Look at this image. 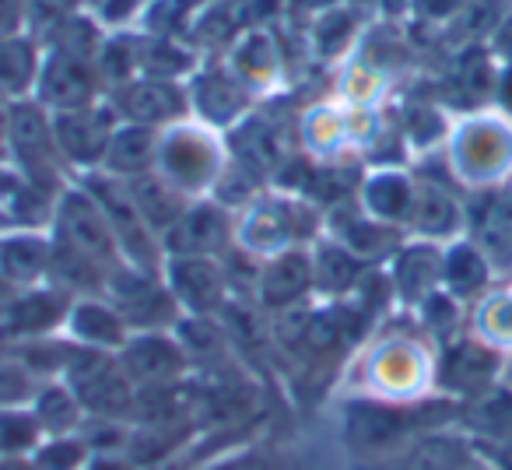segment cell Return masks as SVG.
Instances as JSON below:
<instances>
[{
	"label": "cell",
	"instance_id": "1",
	"mask_svg": "<svg viewBox=\"0 0 512 470\" xmlns=\"http://www.w3.org/2000/svg\"><path fill=\"white\" fill-rule=\"evenodd\" d=\"M460 404L442 393L425 400H372V397H341V446L351 463L379 460L414 439L439 428H453Z\"/></svg>",
	"mask_w": 512,
	"mask_h": 470
},
{
	"label": "cell",
	"instance_id": "2",
	"mask_svg": "<svg viewBox=\"0 0 512 470\" xmlns=\"http://www.w3.org/2000/svg\"><path fill=\"white\" fill-rule=\"evenodd\" d=\"M344 397L372 400H425L435 393V358L421 337L386 334L358 351L341 379Z\"/></svg>",
	"mask_w": 512,
	"mask_h": 470
},
{
	"label": "cell",
	"instance_id": "3",
	"mask_svg": "<svg viewBox=\"0 0 512 470\" xmlns=\"http://www.w3.org/2000/svg\"><path fill=\"white\" fill-rule=\"evenodd\" d=\"M323 214L316 200L292 190L256 193L235 218V250L253 260H274L288 250H302L320 239Z\"/></svg>",
	"mask_w": 512,
	"mask_h": 470
},
{
	"label": "cell",
	"instance_id": "4",
	"mask_svg": "<svg viewBox=\"0 0 512 470\" xmlns=\"http://www.w3.org/2000/svg\"><path fill=\"white\" fill-rule=\"evenodd\" d=\"M228 141L225 134L204 127L197 120L172 123L158 130L155 176L179 193L183 200H204L218 190L228 169Z\"/></svg>",
	"mask_w": 512,
	"mask_h": 470
},
{
	"label": "cell",
	"instance_id": "5",
	"mask_svg": "<svg viewBox=\"0 0 512 470\" xmlns=\"http://www.w3.org/2000/svg\"><path fill=\"white\" fill-rule=\"evenodd\" d=\"M78 183L92 193V200L102 207V214H106L116 246H120L123 264L141 267V271H148V274H162V264H165L162 239H158L148 228V221L141 218L134 197H130L127 179H116V176H109V172L95 169V172H81Z\"/></svg>",
	"mask_w": 512,
	"mask_h": 470
},
{
	"label": "cell",
	"instance_id": "6",
	"mask_svg": "<svg viewBox=\"0 0 512 470\" xmlns=\"http://www.w3.org/2000/svg\"><path fill=\"white\" fill-rule=\"evenodd\" d=\"M4 148L22 169V179L29 186H39L46 193L64 190V158L53 141V123L50 113L39 106L36 99H22L8 106V134H4Z\"/></svg>",
	"mask_w": 512,
	"mask_h": 470
},
{
	"label": "cell",
	"instance_id": "7",
	"mask_svg": "<svg viewBox=\"0 0 512 470\" xmlns=\"http://www.w3.org/2000/svg\"><path fill=\"white\" fill-rule=\"evenodd\" d=\"M449 169L460 183H498L512 169V127L498 116H467L449 134Z\"/></svg>",
	"mask_w": 512,
	"mask_h": 470
},
{
	"label": "cell",
	"instance_id": "8",
	"mask_svg": "<svg viewBox=\"0 0 512 470\" xmlns=\"http://www.w3.org/2000/svg\"><path fill=\"white\" fill-rule=\"evenodd\" d=\"M50 232L60 246L74 250L78 257L99 264L102 271H113L116 264H123L120 246L113 239V228H109L102 207L92 200V193L74 179L64 190L57 193V204H53V221Z\"/></svg>",
	"mask_w": 512,
	"mask_h": 470
},
{
	"label": "cell",
	"instance_id": "9",
	"mask_svg": "<svg viewBox=\"0 0 512 470\" xmlns=\"http://www.w3.org/2000/svg\"><path fill=\"white\" fill-rule=\"evenodd\" d=\"M102 295L120 309L134 334L137 330H176V323L183 320L176 299L165 288L162 274H148L141 267L116 264L106 274Z\"/></svg>",
	"mask_w": 512,
	"mask_h": 470
},
{
	"label": "cell",
	"instance_id": "10",
	"mask_svg": "<svg viewBox=\"0 0 512 470\" xmlns=\"http://www.w3.org/2000/svg\"><path fill=\"white\" fill-rule=\"evenodd\" d=\"M505 358L498 348L484 344L481 337H456V341L442 344L435 355V393L467 404V400L488 393L491 386L502 383Z\"/></svg>",
	"mask_w": 512,
	"mask_h": 470
},
{
	"label": "cell",
	"instance_id": "11",
	"mask_svg": "<svg viewBox=\"0 0 512 470\" xmlns=\"http://www.w3.org/2000/svg\"><path fill=\"white\" fill-rule=\"evenodd\" d=\"M116 362L137 386V393L169 390V386L190 383L193 376V362L179 344L176 330H137L116 351Z\"/></svg>",
	"mask_w": 512,
	"mask_h": 470
},
{
	"label": "cell",
	"instance_id": "12",
	"mask_svg": "<svg viewBox=\"0 0 512 470\" xmlns=\"http://www.w3.org/2000/svg\"><path fill=\"white\" fill-rule=\"evenodd\" d=\"M162 281L183 316H221L232 306V281L218 257H165Z\"/></svg>",
	"mask_w": 512,
	"mask_h": 470
},
{
	"label": "cell",
	"instance_id": "13",
	"mask_svg": "<svg viewBox=\"0 0 512 470\" xmlns=\"http://www.w3.org/2000/svg\"><path fill=\"white\" fill-rule=\"evenodd\" d=\"M102 78L92 57H78V53L50 50L39 64L36 92L32 99L46 109V113H74V109H88L102 102Z\"/></svg>",
	"mask_w": 512,
	"mask_h": 470
},
{
	"label": "cell",
	"instance_id": "14",
	"mask_svg": "<svg viewBox=\"0 0 512 470\" xmlns=\"http://www.w3.org/2000/svg\"><path fill=\"white\" fill-rule=\"evenodd\" d=\"M53 123V141L64 158L67 169L95 172L102 169V158H106L109 137L120 127V116L113 113L106 99L95 102L88 109H74V113H50Z\"/></svg>",
	"mask_w": 512,
	"mask_h": 470
},
{
	"label": "cell",
	"instance_id": "15",
	"mask_svg": "<svg viewBox=\"0 0 512 470\" xmlns=\"http://www.w3.org/2000/svg\"><path fill=\"white\" fill-rule=\"evenodd\" d=\"M165 257H225L235 246V218L214 197L190 200L162 239Z\"/></svg>",
	"mask_w": 512,
	"mask_h": 470
},
{
	"label": "cell",
	"instance_id": "16",
	"mask_svg": "<svg viewBox=\"0 0 512 470\" xmlns=\"http://www.w3.org/2000/svg\"><path fill=\"white\" fill-rule=\"evenodd\" d=\"M120 123L165 130L172 123L190 120V95L183 81H158V78H134L130 85L106 95Z\"/></svg>",
	"mask_w": 512,
	"mask_h": 470
},
{
	"label": "cell",
	"instance_id": "17",
	"mask_svg": "<svg viewBox=\"0 0 512 470\" xmlns=\"http://www.w3.org/2000/svg\"><path fill=\"white\" fill-rule=\"evenodd\" d=\"M71 295L60 292L57 285H36L15 292L4 306H0V334L11 344L25 341H43V337L64 334L67 313H71Z\"/></svg>",
	"mask_w": 512,
	"mask_h": 470
},
{
	"label": "cell",
	"instance_id": "18",
	"mask_svg": "<svg viewBox=\"0 0 512 470\" xmlns=\"http://www.w3.org/2000/svg\"><path fill=\"white\" fill-rule=\"evenodd\" d=\"M313 295L316 285H313V253H309V246L288 250L281 257L260 264L256 288H253V302L260 313L267 316L292 313L299 306H309Z\"/></svg>",
	"mask_w": 512,
	"mask_h": 470
},
{
	"label": "cell",
	"instance_id": "19",
	"mask_svg": "<svg viewBox=\"0 0 512 470\" xmlns=\"http://www.w3.org/2000/svg\"><path fill=\"white\" fill-rule=\"evenodd\" d=\"M477 460H481V456H477L474 442L453 425V428H439V432L421 435L411 446L397 449V453H390V456L351 463V470H470Z\"/></svg>",
	"mask_w": 512,
	"mask_h": 470
},
{
	"label": "cell",
	"instance_id": "20",
	"mask_svg": "<svg viewBox=\"0 0 512 470\" xmlns=\"http://www.w3.org/2000/svg\"><path fill=\"white\" fill-rule=\"evenodd\" d=\"M186 95H190V120L204 123V127L228 134L239 120L249 116V102L253 95L232 78L228 67H200L186 81Z\"/></svg>",
	"mask_w": 512,
	"mask_h": 470
},
{
	"label": "cell",
	"instance_id": "21",
	"mask_svg": "<svg viewBox=\"0 0 512 470\" xmlns=\"http://www.w3.org/2000/svg\"><path fill=\"white\" fill-rule=\"evenodd\" d=\"M53 235L50 228H4L0 232V285L25 292L50 281Z\"/></svg>",
	"mask_w": 512,
	"mask_h": 470
},
{
	"label": "cell",
	"instance_id": "22",
	"mask_svg": "<svg viewBox=\"0 0 512 470\" xmlns=\"http://www.w3.org/2000/svg\"><path fill=\"white\" fill-rule=\"evenodd\" d=\"M327 235L334 243H341L348 253H355L358 260H365V264L393 260V253L400 250V228L369 218L358 207V200L334 204V211L327 214Z\"/></svg>",
	"mask_w": 512,
	"mask_h": 470
},
{
	"label": "cell",
	"instance_id": "23",
	"mask_svg": "<svg viewBox=\"0 0 512 470\" xmlns=\"http://www.w3.org/2000/svg\"><path fill=\"white\" fill-rule=\"evenodd\" d=\"M130 323L123 313L106 299V295H85V299L71 302V313L64 323V337L78 348L102 351V355H116L123 344L130 341Z\"/></svg>",
	"mask_w": 512,
	"mask_h": 470
},
{
	"label": "cell",
	"instance_id": "24",
	"mask_svg": "<svg viewBox=\"0 0 512 470\" xmlns=\"http://www.w3.org/2000/svg\"><path fill=\"white\" fill-rule=\"evenodd\" d=\"M414 190H418V179L414 176H407L397 165H379L369 176L358 179L355 200L369 218L393 228H407L414 207Z\"/></svg>",
	"mask_w": 512,
	"mask_h": 470
},
{
	"label": "cell",
	"instance_id": "25",
	"mask_svg": "<svg viewBox=\"0 0 512 470\" xmlns=\"http://www.w3.org/2000/svg\"><path fill=\"white\" fill-rule=\"evenodd\" d=\"M442 288V246L439 243H418L400 246L390 260V292H397L400 302L421 306L432 292Z\"/></svg>",
	"mask_w": 512,
	"mask_h": 470
},
{
	"label": "cell",
	"instance_id": "26",
	"mask_svg": "<svg viewBox=\"0 0 512 470\" xmlns=\"http://www.w3.org/2000/svg\"><path fill=\"white\" fill-rule=\"evenodd\" d=\"M456 428L474 442V449H488L512 439V386L498 383L488 393L460 404Z\"/></svg>",
	"mask_w": 512,
	"mask_h": 470
},
{
	"label": "cell",
	"instance_id": "27",
	"mask_svg": "<svg viewBox=\"0 0 512 470\" xmlns=\"http://www.w3.org/2000/svg\"><path fill=\"white\" fill-rule=\"evenodd\" d=\"M407 228H411L418 239H425V243H446V239H456V232L463 228L460 197L449 193L442 183H435V179H418Z\"/></svg>",
	"mask_w": 512,
	"mask_h": 470
},
{
	"label": "cell",
	"instance_id": "28",
	"mask_svg": "<svg viewBox=\"0 0 512 470\" xmlns=\"http://www.w3.org/2000/svg\"><path fill=\"white\" fill-rule=\"evenodd\" d=\"M309 253H313L316 295H323L327 302H344L362 288L369 264L358 260L355 253H348L341 243H334L330 235H320V239L309 246Z\"/></svg>",
	"mask_w": 512,
	"mask_h": 470
},
{
	"label": "cell",
	"instance_id": "29",
	"mask_svg": "<svg viewBox=\"0 0 512 470\" xmlns=\"http://www.w3.org/2000/svg\"><path fill=\"white\" fill-rule=\"evenodd\" d=\"M228 71L249 95L271 92L281 78V53L267 32H246L228 53Z\"/></svg>",
	"mask_w": 512,
	"mask_h": 470
},
{
	"label": "cell",
	"instance_id": "30",
	"mask_svg": "<svg viewBox=\"0 0 512 470\" xmlns=\"http://www.w3.org/2000/svg\"><path fill=\"white\" fill-rule=\"evenodd\" d=\"M491 285V260L470 239H453L442 250V288L456 302L484 299Z\"/></svg>",
	"mask_w": 512,
	"mask_h": 470
},
{
	"label": "cell",
	"instance_id": "31",
	"mask_svg": "<svg viewBox=\"0 0 512 470\" xmlns=\"http://www.w3.org/2000/svg\"><path fill=\"white\" fill-rule=\"evenodd\" d=\"M158 155V130L137 127V123H120L109 137L106 158H102V172L116 179H134L144 172H155Z\"/></svg>",
	"mask_w": 512,
	"mask_h": 470
},
{
	"label": "cell",
	"instance_id": "32",
	"mask_svg": "<svg viewBox=\"0 0 512 470\" xmlns=\"http://www.w3.org/2000/svg\"><path fill=\"white\" fill-rule=\"evenodd\" d=\"M39 64H43V57H39L32 39H25V36L0 39V102H4V106L32 99Z\"/></svg>",
	"mask_w": 512,
	"mask_h": 470
},
{
	"label": "cell",
	"instance_id": "33",
	"mask_svg": "<svg viewBox=\"0 0 512 470\" xmlns=\"http://www.w3.org/2000/svg\"><path fill=\"white\" fill-rule=\"evenodd\" d=\"M29 411L36 414L43 435H74V432H81L88 421L78 393H74L64 379L39 383V390L32 393V400H29Z\"/></svg>",
	"mask_w": 512,
	"mask_h": 470
},
{
	"label": "cell",
	"instance_id": "34",
	"mask_svg": "<svg viewBox=\"0 0 512 470\" xmlns=\"http://www.w3.org/2000/svg\"><path fill=\"white\" fill-rule=\"evenodd\" d=\"M127 186H130V197H134L137 211H141V218L148 221V228L158 235V239H165V235L172 232V225L179 221V214H183L186 204H190V200L179 197L172 186H165L155 172H144V176L127 179Z\"/></svg>",
	"mask_w": 512,
	"mask_h": 470
},
{
	"label": "cell",
	"instance_id": "35",
	"mask_svg": "<svg viewBox=\"0 0 512 470\" xmlns=\"http://www.w3.org/2000/svg\"><path fill=\"white\" fill-rule=\"evenodd\" d=\"M92 463V446L85 435H46L32 453V467L36 470H88Z\"/></svg>",
	"mask_w": 512,
	"mask_h": 470
},
{
	"label": "cell",
	"instance_id": "36",
	"mask_svg": "<svg viewBox=\"0 0 512 470\" xmlns=\"http://www.w3.org/2000/svg\"><path fill=\"white\" fill-rule=\"evenodd\" d=\"M43 439V428L29 407H0V456H32Z\"/></svg>",
	"mask_w": 512,
	"mask_h": 470
},
{
	"label": "cell",
	"instance_id": "37",
	"mask_svg": "<svg viewBox=\"0 0 512 470\" xmlns=\"http://www.w3.org/2000/svg\"><path fill=\"white\" fill-rule=\"evenodd\" d=\"M474 337L491 348H512V292L484 295L474 313Z\"/></svg>",
	"mask_w": 512,
	"mask_h": 470
},
{
	"label": "cell",
	"instance_id": "38",
	"mask_svg": "<svg viewBox=\"0 0 512 470\" xmlns=\"http://www.w3.org/2000/svg\"><path fill=\"white\" fill-rule=\"evenodd\" d=\"M418 313H421V327H425L439 344H449L460 337L456 334V330H460V302H456L446 288L428 295V299L418 306Z\"/></svg>",
	"mask_w": 512,
	"mask_h": 470
},
{
	"label": "cell",
	"instance_id": "39",
	"mask_svg": "<svg viewBox=\"0 0 512 470\" xmlns=\"http://www.w3.org/2000/svg\"><path fill=\"white\" fill-rule=\"evenodd\" d=\"M39 379L11 351H0V407H29Z\"/></svg>",
	"mask_w": 512,
	"mask_h": 470
},
{
	"label": "cell",
	"instance_id": "40",
	"mask_svg": "<svg viewBox=\"0 0 512 470\" xmlns=\"http://www.w3.org/2000/svg\"><path fill=\"white\" fill-rule=\"evenodd\" d=\"M351 39H355V18H351V11H344V8L327 11L313 29V43H316V53H320V57H341V53L348 50Z\"/></svg>",
	"mask_w": 512,
	"mask_h": 470
},
{
	"label": "cell",
	"instance_id": "41",
	"mask_svg": "<svg viewBox=\"0 0 512 470\" xmlns=\"http://www.w3.org/2000/svg\"><path fill=\"white\" fill-rule=\"evenodd\" d=\"M446 134V120H442L435 109H414L407 116V137L414 141V148H428L432 141Z\"/></svg>",
	"mask_w": 512,
	"mask_h": 470
},
{
	"label": "cell",
	"instance_id": "42",
	"mask_svg": "<svg viewBox=\"0 0 512 470\" xmlns=\"http://www.w3.org/2000/svg\"><path fill=\"white\" fill-rule=\"evenodd\" d=\"M88 470H144V467L123 449V453H92Z\"/></svg>",
	"mask_w": 512,
	"mask_h": 470
},
{
	"label": "cell",
	"instance_id": "43",
	"mask_svg": "<svg viewBox=\"0 0 512 470\" xmlns=\"http://www.w3.org/2000/svg\"><path fill=\"white\" fill-rule=\"evenodd\" d=\"M477 456H481L491 470H512V439L498 442V446H488V449H477Z\"/></svg>",
	"mask_w": 512,
	"mask_h": 470
},
{
	"label": "cell",
	"instance_id": "44",
	"mask_svg": "<svg viewBox=\"0 0 512 470\" xmlns=\"http://www.w3.org/2000/svg\"><path fill=\"white\" fill-rule=\"evenodd\" d=\"M22 18H25V8H18L15 0H0V39L15 36Z\"/></svg>",
	"mask_w": 512,
	"mask_h": 470
},
{
	"label": "cell",
	"instance_id": "45",
	"mask_svg": "<svg viewBox=\"0 0 512 470\" xmlns=\"http://www.w3.org/2000/svg\"><path fill=\"white\" fill-rule=\"evenodd\" d=\"M0 470H36L32 456H0Z\"/></svg>",
	"mask_w": 512,
	"mask_h": 470
},
{
	"label": "cell",
	"instance_id": "46",
	"mask_svg": "<svg viewBox=\"0 0 512 470\" xmlns=\"http://www.w3.org/2000/svg\"><path fill=\"white\" fill-rule=\"evenodd\" d=\"M502 383H505V386H512V358H509V362H505V372H502Z\"/></svg>",
	"mask_w": 512,
	"mask_h": 470
},
{
	"label": "cell",
	"instance_id": "47",
	"mask_svg": "<svg viewBox=\"0 0 512 470\" xmlns=\"http://www.w3.org/2000/svg\"><path fill=\"white\" fill-rule=\"evenodd\" d=\"M4 228H11V218H8V211H0V232H4Z\"/></svg>",
	"mask_w": 512,
	"mask_h": 470
}]
</instances>
